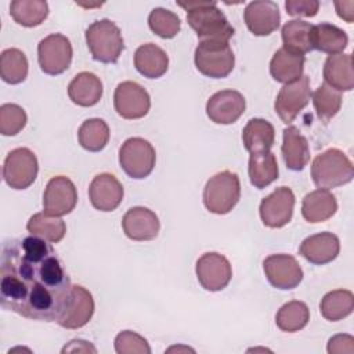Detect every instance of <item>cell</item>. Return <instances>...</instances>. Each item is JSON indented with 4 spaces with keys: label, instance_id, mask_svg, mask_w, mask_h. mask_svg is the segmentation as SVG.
Segmentation results:
<instances>
[{
    "label": "cell",
    "instance_id": "cell-1",
    "mask_svg": "<svg viewBox=\"0 0 354 354\" xmlns=\"http://www.w3.org/2000/svg\"><path fill=\"white\" fill-rule=\"evenodd\" d=\"M72 283L47 241L30 235L4 243L0 263L1 306L25 318L57 321Z\"/></svg>",
    "mask_w": 354,
    "mask_h": 354
},
{
    "label": "cell",
    "instance_id": "cell-2",
    "mask_svg": "<svg viewBox=\"0 0 354 354\" xmlns=\"http://www.w3.org/2000/svg\"><path fill=\"white\" fill-rule=\"evenodd\" d=\"M187 11V22L199 41H224L234 36V28L216 1H177Z\"/></svg>",
    "mask_w": 354,
    "mask_h": 354
},
{
    "label": "cell",
    "instance_id": "cell-3",
    "mask_svg": "<svg viewBox=\"0 0 354 354\" xmlns=\"http://www.w3.org/2000/svg\"><path fill=\"white\" fill-rule=\"evenodd\" d=\"M311 177L318 188L330 189L350 183L354 177V167L343 151L330 148L315 156Z\"/></svg>",
    "mask_w": 354,
    "mask_h": 354
},
{
    "label": "cell",
    "instance_id": "cell-4",
    "mask_svg": "<svg viewBox=\"0 0 354 354\" xmlns=\"http://www.w3.org/2000/svg\"><path fill=\"white\" fill-rule=\"evenodd\" d=\"M86 43L93 58L104 64H115L124 48L120 29L106 18L94 21L86 29Z\"/></svg>",
    "mask_w": 354,
    "mask_h": 354
},
{
    "label": "cell",
    "instance_id": "cell-5",
    "mask_svg": "<svg viewBox=\"0 0 354 354\" xmlns=\"http://www.w3.org/2000/svg\"><path fill=\"white\" fill-rule=\"evenodd\" d=\"M241 196V183L236 173L220 171L210 177L203 188V205L214 214H227L238 203Z\"/></svg>",
    "mask_w": 354,
    "mask_h": 354
},
{
    "label": "cell",
    "instance_id": "cell-6",
    "mask_svg": "<svg viewBox=\"0 0 354 354\" xmlns=\"http://www.w3.org/2000/svg\"><path fill=\"white\" fill-rule=\"evenodd\" d=\"M196 69L213 79L228 76L235 65V55L228 43L199 41L194 55Z\"/></svg>",
    "mask_w": 354,
    "mask_h": 354
},
{
    "label": "cell",
    "instance_id": "cell-7",
    "mask_svg": "<svg viewBox=\"0 0 354 354\" xmlns=\"http://www.w3.org/2000/svg\"><path fill=\"white\" fill-rule=\"evenodd\" d=\"M156 162L152 144L141 137L127 138L119 149V163L123 171L136 180L148 177Z\"/></svg>",
    "mask_w": 354,
    "mask_h": 354
},
{
    "label": "cell",
    "instance_id": "cell-8",
    "mask_svg": "<svg viewBox=\"0 0 354 354\" xmlns=\"http://www.w3.org/2000/svg\"><path fill=\"white\" fill-rule=\"evenodd\" d=\"M39 171L36 155L29 148H15L4 159L3 178L14 189L30 187Z\"/></svg>",
    "mask_w": 354,
    "mask_h": 354
},
{
    "label": "cell",
    "instance_id": "cell-9",
    "mask_svg": "<svg viewBox=\"0 0 354 354\" xmlns=\"http://www.w3.org/2000/svg\"><path fill=\"white\" fill-rule=\"evenodd\" d=\"M72 44L61 33H53L40 40L37 46V59L40 69L51 76L65 72L72 62Z\"/></svg>",
    "mask_w": 354,
    "mask_h": 354
},
{
    "label": "cell",
    "instance_id": "cell-10",
    "mask_svg": "<svg viewBox=\"0 0 354 354\" xmlns=\"http://www.w3.org/2000/svg\"><path fill=\"white\" fill-rule=\"evenodd\" d=\"M310 95L311 90L308 76H301L297 80L282 86L274 102V108L279 119L286 124L292 123L300 111L308 104Z\"/></svg>",
    "mask_w": 354,
    "mask_h": 354
},
{
    "label": "cell",
    "instance_id": "cell-11",
    "mask_svg": "<svg viewBox=\"0 0 354 354\" xmlns=\"http://www.w3.org/2000/svg\"><path fill=\"white\" fill-rule=\"evenodd\" d=\"M115 111L124 119H141L151 108L148 91L136 82H122L113 94Z\"/></svg>",
    "mask_w": 354,
    "mask_h": 354
},
{
    "label": "cell",
    "instance_id": "cell-12",
    "mask_svg": "<svg viewBox=\"0 0 354 354\" xmlns=\"http://www.w3.org/2000/svg\"><path fill=\"white\" fill-rule=\"evenodd\" d=\"M195 272L202 288L210 292L224 289L232 277V268L228 259L216 252L202 254L196 261Z\"/></svg>",
    "mask_w": 354,
    "mask_h": 354
},
{
    "label": "cell",
    "instance_id": "cell-13",
    "mask_svg": "<svg viewBox=\"0 0 354 354\" xmlns=\"http://www.w3.org/2000/svg\"><path fill=\"white\" fill-rule=\"evenodd\" d=\"M93 314L94 299L91 293L80 285H72L57 322L59 326L66 329H79L91 319Z\"/></svg>",
    "mask_w": 354,
    "mask_h": 354
},
{
    "label": "cell",
    "instance_id": "cell-14",
    "mask_svg": "<svg viewBox=\"0 0 354 354\" xmlns=\"http://www.w3.org/2000/svg\"><path fill=\"white\" fill-rule=\"evenodd\" d=\"M77 202L75 184L65 176L53 177L43 194V210L48 216L61 217L71 213Z\"/></svg>",
    "mask_w": 354,
    "mask_h": 354
},
{
    "label": "cell",
    "instance_id": "cell-15",
    "mask_svg": "<svg viewBox=\"0 0 354 354\" xmlns=\"http://www.w3.org/2000/svg\"><path fill=\"white\" fill-rule=\"evenodd\" d=\"M295 195L289 187H279L266 196L259 206L263 224L270 228L286 225L293 216Z\"/></svg>",
    "mask_w": 354,
    "mask_h": 354
},
{
    "label": "cell",
    "instance_id": "cell-16",
    "mask_svg": "<svg viewBox=\"0 0 354 354\" xmlns=\"http://www.w3.org/2000/svg\"><path fill=\"white\" fill-rule=\"evenodd\" d=\"M263 268L268 282L277 289H293L303 279V270L290 254H270L264 259Z\"/></svg>",
    "mask_w": 354,
    "mask_h": 354
},
{
    "label": "cell",
    "instance_id": "cell-17",
    "mask_svg": "<svg viewBox=\"0 0 354 354\" xmlns=\"http://www.w3.org/2000/svg\"><path fill=\"white\" fill-rule=\"evenodd\" d=\"M245 97L236 90H221L214 93L206 104L209 119L217 124H231L245 112Z\"/></svg>",
    "mask_w": 354,
    "mask_h": 354
},
{
    "label": "cell",
    "instance_id": "cell-18",
    "mask_svg": "<svg viewBox=\"0 0 354 354\" xmlns=\"http://www.w3.org/2000/svg\"><path fill=\"white\" fill-rule=\"evenodd\" d=\"M243 19L254 36H268L279 26L281 15L278 4L270 0L252 1L243 11Z\"/></svg>",
    "mask_w": 354,
    "mask_h": 354
},
{
    "label": "cell",
    "instance_id": "cell-19",
    "mask_svg": "<svg viewBox=\"0 0 354 354\" xmlns=\"http://www.w3.org/2000/svg\"><path fill=\"white\" fill-rule=\"evenodd\" d=\"M88 198L97 210L112 212L123 199V187L113 174L101 173L90 183Z\"/></svg>",
    "mask_w": 354,
    "mask_h": 354
},
{
    "label": "cell",
    "instance_id": "cell-20",
    "mask_svg": "<svg viewBox=\"0 0 354 354\" xmlns=\"http://www.w3.org/2000/svg\"><path fill=\"white\" fill-rule=\"evenodd\" d=\"M122 228L133 241H151L158 236L160 223L158 216L142 206L129 209L122 218Z\"/></svg>",
    "mask_w": 354,
    "mask_h": 354
},
{
    "label": "cell",
    "instance_id": "cell-21",
    "mask_svg": "<svg viewBox=\"0 0 354 354\" xmlns=\"http://www.w3.org/2000/svg\"><path fill=\"white\" fill-rule=\"evenodd\" d=\"M340 252L339 238L332 232H319L306 238L299 253L311 264L322 266L333 261Z\"/></svg>",
    "mask_w": 354,
    "mask_h": 354
},
{
    "label": "cell",
    "instance_id": "cell-22",
    "mask_svg": "<svg viewBox=\"0 0 354 354\" xmlns=\"http://www.w3.org/2000/svg\"><path fill=\"white\" fill-rule=\"evenodd\" d=\"M282 158L288 169L293 171L303 170L310 160V148L307 138L296 126H288L282 134Z\"/></svg>",
    "mask_w": 354,
    "mask_h": 354
},
{
    "label": "cell",
    "instance_id": "cell-23",
    "mask_svg": "<svg viewBox=\"0 0 354 354\" xmlns=\"http://www.w3.org/2000/svg\"><path fill=\"white\" fill-rule=\"evenodd\" d=\"M324 79L337 91H350L354 87V71L351 54H330L324 64Z\"/></svg>",
    "mask_w": 354,
    "mask_h": 354
},
{
    "label": "cell",
    "instance_id": "cell-24",
    "mask_svg": "<svg viewBox=\"0 0 354 354\" xmlns=\"http://www.w3.org/2000/svg\"><path fill=\"white\" fill-rule=\"evenodd\" d=\"M337 210V201L329 189H315L303 198L301 214L308 223H322L329 220Z\"/></svg>",
    "mask_w": 354,
    "mask_h": 354
},
{
    "label": "cell",
    "instance_id": "cell-25",
    "mask_svg": "<svg viewBox=\"0 0 354 354\" xmlns=\"http://www.w3.org/2000/svg\"><path fill=\"white\" fill-rule=\"evenodd\" d=\"M134 66L144 77L158 79L166 73L169 68V57L159 46L147 43L136 50Z\"/></svg>",
    "mask_w": 354,
    "mask_h": 354
},
{
    "label": "cell",
    "instance_id": "cell-26",
    "mask_svg": "<svg viewBox=\"0 0 354 354\" xmlns=\"http://www.w3.org/2000/svg\"><path fill=\"white\" fill-rule=\"evenodd\" d=\"M68 95L79 106H93L102 97V83L94 73L80 72L71 80Z\"/></svg>",
    "mask_w": 354,
    "mask_h": 354
},
{
    "label": "cell",
    "instance_id": "cell-27",
    "mask_svg": "<svg viewBox=\"0 0 354 354\" xmlns=\"http://www.w3.org/2000/svg\"><path fill=\"white\" fill-rule=\"evenodd\" d=\"M242 141L249 153L268 152L275 141V129L266 119H250L243 127Z\"/></svg>",
    "mask_w": 354,
    "mask_h": 354
},
{
    "label": "cell",
    "instance_id": "cell-28",
    "mask_svg": "<svg viewBox=\"0 0 354 354\" xmlns=\"http://www.w3.org/2000/svg\"><path fill=\"white\" fill-rule=\"evenodd\" d=\"M304 55L285 50H277L270 62V73L279 83H290L303 76Z\"/></svg>",
    "mask_w": 354,
    "mask_h": 354
},
{
    "label": "cell",
    "instance_id": "cell-29",
    "mask_svg": "<svg viewBox=\"0 0 354 354\" xmlns=\"http://www.w3.org/2000/svg\"><path fill=\"white\" fill-rule=\"evenodd\" d=\"M348 43L346 32L332 24H318L313 25L311 30V47L322 53L339 54Z\"/></svg>",
    "mask_w": 354,
    "mask_h": 354
},
{
    "label": "cell",
    "instance_id": "cell-30",
    "mask_svg": "<svg viewBox=\"0 0 354 354\" xmlns=\"http://www.w3.org/2000/svg\"><path fill=\"white\" fill-rule=\"evenodd\" d=\"M249 178L252 185L259 189L266 188L272 181L278 178V162L272 152H259L250 153L249 158Z\"/></svg>",
    "mask_w": 354,
    "mask_h": 354
},
{
    "label": "cell",
    "instance_id": "cell-31",
    "mask_svg": "<svg viewBox=\"0 0 354 354\" xmlns=\"http://www.w3.org/2000/svg\"><path fill=\"white\" fill-rule=\"evenodd\" d=\"M311 30H313V25L306 21H300V19L288 21L282 26V32H281L283 48L301 55L311 51L313 50Z\"/></svg>",
    "mask_w": 354,
    "mask_h": 354
},
{
    "label": "cell",
    "instance_id": "cell-32",
    "mask_svg": "<svg viewBox=\"0 0 354 354\" xmlns=\"http://www.w3.org/2000/svg\"><path fill=\"white\" fill-rule=\"evenodd\" d=\"M319 310L325 319L340 321L353 313L354 296L347 289L330 290L322 297Z\"/></svg>",
    "mask_w": 354,
    "mask_h": 354
},
{
    "label": "cell",
    "instance_id": "cell-33",
    "mask_svg": "<svg viewBox=\"0 0 354 354\" xmlns=\"http://www.w3.org/2000/svg\"><path fill=\"white\" fill-rule=\"evenodd\" d=\"M10 14L17 24L33 28L47 18L48 4L43 0H14L10 4Z\"/></svg>",
    "mask_w": 354,
    "mask_h": 354
},
{
    "label": "cell",
    "instance_id": "cell-34",
    "mask_svg": "<svg viewBox=\"0 0 354 354\" xmlns=\"http://www.w3.org/2000/svg\"><path fill=\"white\" fill-rule=\"evenodd\" d=\"M26 230L29 231L30 235L39 236L51 243H57L65 236L66 225L62 218L55 216H48L43 212V213H36L29 218L26 224Z\"/></svg>",
    "mask_w": 354,
    "mask_h": 354
},
{
    "label": "cell",
    "instance_id": "cell-35",
    "mask_svg": "<svg viewBox=\"0 0 354 354\" xmlns=\"http://www.w3.org/2000/svg\"><path fill=\"white\" fill-rule=\"evenodd\" d=\"M77 140L82 148H84L86 151L100 152L109 141V127L102 119H87L79 127Z\"/></svg>",
    "mask_w": 354,
    "mask_h": 354
},
{
    "label": "cell",
    "instance_id": "cell-36",
    "mask_svg": "<svg viewBox=\"0 0 354 354\" xmlns=\"http://www.w3.org/2000/svg\"><path fill=\"white\" fill-rule=\"evenodd\" d=\"M310 321V310L306 303L292 300L285 303L275 315V324L282 332H297Z\"/></svg>",
    "mask_w": 354,
    "mask_h": 354
},
{
    "label": "cell",
    "instance_id": "cell-37",
    "mask_svg": "<svg viewBox=\"0 0 354 354\" xmlns=\"http://www.w3.org/2000/svg\"><path fill=\"white\" fill-rule=\"evenodd\" d=\"M0 76L8 84L22 83L28 76L26 55L18 48H7L0 55Z\"/></svg>",
    "mask_w": 354,
    "mask_h": 354
},
{
    "label": "cell",
    "instance_id": "cell-38",
    "mask_svg": "<svg viewBox=\"0 0 354 354\" xmlns=\"http://www.w3.org/2000/svg\"><path fill=\"white\" fill-rule=\"evenodd\" d=\"M313 104L317 111V116L328 123L342 106V95L340 91L332 88L326 83H322L313 94Z\"/></svg>",
    "mask_w": 354,
    "mask_h": 354
},
{
    "label": "cell",
    "instance_id": "cell-39",
    "mask_svg": "<svg viewBox=\"0 0 354 354\" xmlns=\"http://www.w3.org/2000/svg\"><path fill=\"white\" fill-rule=\"evenodd\" d=\"M148 25L151 30L162 39H173L181 29V21L170 10L158 7L149 12Z\"/></svg>",
    "mask_w": 354,
    "mask_h": 354
},
{
    "label": "cell",
    "instance_id": "cell-40",
    "mask_svg": "<svg viewBox=\"0 0 354 354\" xmlns=\"http://www.w3.org/2000/svg\"><path fill=\"white\" fill-rule=\"evenodd\" d=\"M26 113L17 104H3L0 106V133L3 136H15L26 124Z\"/></svg>",
    "mask_w": 354,
    "mask_h": 354
},
{
    "label": "cell",
    "instance_id": "cell-41",
    "mask_svg": "<svg viewBox=\"0 0 354 354\" xmlns=\"http://www.w3.org/2000/svg\"><path fill=\"white\" fill-rule=\"evenodd\" d=\"M115 351L118 354H149L151 347L138 333L123 330L115 337Z\"/></svg>",
    "mask_w": 354,
    "mask_h": 354
},
{
    "label": "cell",
    "instance_id": "cell-42",
    "mask_svg": "<svg viewBox=\"0 0 354 354\" xmlns=\"http://www.w3.org/2000/svg\"><path fill=\"white\" fill-rule=\"evenodd\" d=\"M285 8L292 17H314L318 12L319 3L317 0H288Z\"/></svg>",
    "mask_w": 354,
    "mask_h": 354
},
{
    "label": "cell",
    "instance_id": "cell-43",
    "mask_svg": "<svg viewBox=\"0 0 354 354\" xmlns=\"http://www.w3.org/2000/svg\"><path fill=\"white\" fill-rule=\"evenodd\" d=\"M328 353H354V337L350 335H336L330 337L328 342Z\"/></svg>",
    "mask_w": 354,
    "mask_h": 354
},
{
    "label": "cell",
    "instance_id": "cell-44",
    "mask_svg": "<svg viewBox=\"0 0 354 354\" xmlns=\"http://www.w3.org/2000/svg\"><path fill=\"white\" fill-rule=\"evenodd\" d=\"M335 7H336L337 15L340 18H343L348 24L353 22V19H354V1L353 0H348V1H335Z\"/></svg>",
    "mask_w": 354,
    "mask_h": 354
},
{
    "label": "cell",
    "instance_id": "cell-45",
    "mask_svg": "<svg viewBox=\"0 0 354 354\" xmlns=\"http://www.w3.org/2000/svg\"><path fill=\"white\" fill-rule=\"evenodd\" d=\"M76 351H82V353H95V347L91 346L88 342L84 340H71L64 348L62 353H76Z\"/></svg>",
    "mask_w": 354,
    "mask_h": 354
}]
</instances>
